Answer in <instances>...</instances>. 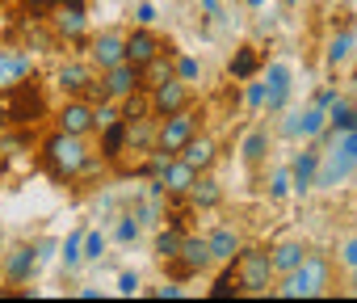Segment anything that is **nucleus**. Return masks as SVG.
I'll list each match as a JSON object with an SVG mask.
<instances>
[{"label":"nucleus","instance_id":"nucleus-1","mask_svg":"<svg viewBox=\"0 0 357 303\" xmlns=\"http://www.w3.org/2000/svg\"><path fill=\"white\" fill-rule=\"evenodd\" d=\"M38 161H43L47 177H55V182H72V177H80V173L89 169V161H93L89 135H68V131L55 126V131L43 139Z\"/></svg>","mask_w":357,"mask_h":303},{"label":"nucleus","instance_id":"nucleus-2","mask_svg":"<svg viewBox=\"0 0 357 303\" xmlns=\"http://www.w3.org/2000/svg\"><path fill=\"white\" fill-rule=\"evenodd\" d=\"M328 282H332V265H328V257L307 253L303 265H298L294 274L278 278L273 295H282V299H315V295H328Z\"/></svg>","mask_w":357,"mask_h":303},{"label":"nucleus","instance_id":"nucleus-3","mask_svg":"<svg viewBox=\"0 0 357 303\" xmlns=\"http://www.w3.org/2000/svg\"><path fill=\"white\" fill-rule=\"evenodd\" d=\"M236 282H240V295H269L273 282H278L273 257L265 249H240V257H236Z\"/></svg>","mask_w":357,"mask_h":303},{"label":"nucleus","instance_id":"nucleus-4","mask_svg":"<svg viewBox=\"0 0 357 303\" xmlns=\"http://www.w3.org/2000/svg\"><path fill=\"white\" fill-rule=\"evenodd\" d=\"M211 261H215V257H211V240L198 236V232H185L181 253H176L172 261H164V265H168V274H172L176 282H190V278H198Z\"/></svg>","mask_w":357,"mask_h":303},{"label":"nucleus","instance_id":"nucleus-5","mask_svg":"<svg viewBox=\"0 0 357 303\" xmlns=\"http://www.w3.org/2000/svg\"><path fill=\"white\" fill-rule=\"evenodd\" d=\"M198 135V114L185 105V110H176V114H164L160 126H155V147L168 152V156H176L190 139Z\"/></svg>","mask_w":357,"mask_h":303},{"label":"nucleus","instance_id":"nucleus-6","mask_svg":"<svg viewBox=\"0 0 357 303\" xmlns=\"http://www.w3.org/2000/svg\"><path fill=\"white\" fill-rule=\"evenodd\" d=\"M9 93V110H13V126H30L47 114V101H43V89H38V76H26L17 84L5 89Z\"/></svg>","mask_w":357,"mask_h":303},{"label":"nucleus","instance_id":"nucleus-7","mask_svg":"<svg viewBox=\"0 0 357 303\" xmlns=\"http://www.w3.org/2000/svg\"><path fill=\"white\" fill-rule=\"evenodd\" d=\"M147 93H151V114H155V118L185 110V105H190V97H194V93H190V80H181V76L160 80V84H151Z\"/></svg>","mask_w":357,"mask_h":303},{"label":"nucleus","instance_id":"nucleus-8","mask_svg":"<svg viewBox=\"0 0 357 303\" xmlns=\"http://www.w3.org/2000/svg\"><path fill=\"white\" fill-rule=\"evenodd\" d=\"M101 89H105V97H109V101H126L130 93H139V89H143V68L126 59V64H118V68L101 72Z\"/></svg>","mask_w":357,"mask_h":303},{"label":"nucleus","instance_id":"nucleus-9","mask_svg":"<svg viewBox=\"0 0 357 303\" xmlns=\"http://www.w3.org/2000/svg\"><path fill=\"white\" fill-rule=\"evenodd\" d=\"M55 126L68 131V135H93L97 131V114H93V101L89 97H68L63 110L55 114Z\"/></svg>","mask_w":357,"mask_h":303},{"label":"nucleus","instance_id":"nucleus-10","mask_svg":"<svg viewBox=\"0 0 357 303\" xmlns=\"http://www.w3.org/2000/svg\"><path fill=\"white\" fill-rule=\"evenodd\" d=\"M332 122H328V110L324 105H307V110H294V114H286V122H282V131L290 135V139H319L324 131H328Z\"/></svg>","mask_w":357,"mask_h":303},{"label":"nucleus","instance_id":"nucleus-11","mask_svg":"<svg viewBox=\"0 0 357 303\" xmlns=\"http://www.w3.org/2000/svg\"><path fill=\"white\" fill-rule=\"evenodd\" d=\"M89 59H93L97 72H109V68L126 64V34H118V30L97 34V38L89 43Z\"/></svg>","mask_w":357,"mask_h":303},{"label":"nucleus","instance_id":"nucleus-12","mask_svg":"<svg viewBox=\"0 0 357 303\" xmlns=\"http://www.w3.org/2000/svg\"><path fill=\"white\" fill-rule=\"evenodd\" d=\"M51 30H55V38H63V43H84V34H89L84 5H55V9H51Z\"/></svg>","mask_w":357,"mask_h":303},{"label":"nucleus","instance_id":"nucleus-13","mask_svg":"<svg viewBox=\"0 0 357 303\" xmlns=\"http://www.w3.org/2000/svg\"><path fill=\"white\" fill-rule=\"evenodd\" d=\"M34 269H38V249H34V244H13V249L5 253V265H0V274H5L9 286L30 282Z\"/></svg>","mask_w":357,"mask_h":303},{"label":"nucleus","instance_id":"nucleus-14","mask_svg":"<svg viewBox=\"0 0 357 303\" xmlns=\"http://www.w3.org/2000/svg\"><path fill=\"white\" fill-rule=\"evenodd\" d=\"M353 169H357V161H349L340 147H328L319 161V173H315V190H336L340 182H349Z\"/></svg>","mask_w":357,"mask_h":303},{"label":"nucleus","instance_id":"nucleus-15","mask_svg":"<svg viewBox=\"0 0 357 303\" xmlns=\"http://www.w3.org/2000/svg\"><path fill=\"white\" fill-rule=\"evenodd\" d=\"M97 68H93V59H68L63 68H59V89L68 93V97H84L93 84H97V76H93Z\"/></svg>","mask_w":357,"mask_h":303},{"label":"nucleus","instance_id":"nucleus-16","mask_svg":"<svg viewBox=\"0 0 357 303\" xmlns=\"http://www.w3.org/2000/svg\"><path fill=\"white\" fill-rule=\"evenodd\" d=\"M194 182H198V169H190L181 156H172L155 186H160V194H168V198H185V194L194 190Z\"/></svg>","mask_w":357,"mask_h":303},{"label":"nucleus","instance_id":"nucleus-17","mask_svg":"<svg viewBox=\"0 0 357 303\" xmlns=\"http://www.w3.org/2000/svg\"><path fill=\"white\" fill-rule=\"evenodd\" d=\"M155 55H164V47H160V38L151 34V26H135V30L126 34V59L139 64V68H147Z\"/></svg>","mask_w":357,"mask_h":303},{"label":"nucleus","instance_id":"nucleus-18","mask_svg":"<svg viewBox=\"0 0 357 303\" xmlns=\"http://www.w3.org/2000/svg\"><path fill=\"white\" fill-rule=\"evenodd\" d=\"M190 169H198V173H211L215 169V161H219V143L211 139V135H194L181 152H176Z\"/></svg>","mask_w":357,"mask_h":303},{"label":"nucleus","instance_id":"nucleus-19","mask_svg":"<svg viewBox=\"0 0 357 303\" xmlns=\"http://www.w3.org/2000/svg\"><path fill=\"white\" fill-rule=\"evenodd\" d=\"M30 72H34L30 51H22V47H0V89H9V84L26 80Z\"/></svg>","mask_w":357,"mask_h":303},{"label":"nucleus","instance_id":"nucleus-20","mask_svg":"<svg viewBox=\"0 0 357 303\" xmlns=\"http://www.w3.org/2000/svg\"><path fill=\"white\" fill-rule=\"evenodd\" d=\"M319 161H324V152H319V147H303V152H298V161L290 165V173H294V190H298V194H311V190H315Z\"/></svg>","mask_w":357,"mask_h":303},{"label":"nucleus","instance_id":"nucleus-21","mask_svg":"<svg viewBox=\"0 0 357 303\" xmlns=\"http://www.w3.org/2000/svg\"><path fill=\"white\" fill-rule=\"evenodd\" d=\"M265 110L269 114H282L286 101H290V68L286 64H269V84H265Z\"/></svg>","mask_w":357,"mask_h":303},{"label":"nucleus","instance_id":"nucleus-22","mask_svg":"<svg viewBox=\"0 0 357 303\" xmlns=\"http://www.w3.org/2000/svg\"><path fill=\"white\" fill-rule=\"evenodd\" d=\"M261 64H265L261 47L244 43V47H236V55L227 59V76H231V80H252V76L261 72Z\"/></svg>","mask_w":357,"mask_h":303},{"label":"nucleus","instance_id":"nucleus-23","mask_svg":"<svg viewBox=\"0 0 357 303\" xmlns=\"http://www.w3.org/2000/svg\"><path fill=\"white\" fill-rule=\"evenodd\" d=\"M206 240H211V257H215L219 265L236 261V257H240V249H244V240H240V232H236V228H215V232H206Z\"/></svg>","mask_w":357,"mask_h":303},{"label":"nucleus","instance_id":"nucleus-24","mask_svg":"<svg viewBox=\"0 0 357 303\" xmlns=\"http://www.w3.org/2000/svg\"><path fill=\"white\" fill-rule=\"evenodd\" d=\"M269 257H273V269H278V278H286V274H294V269L303 265L307 249H303L298 240H282V244H273V249H269Z\"/></svg>","mask_w":357,"mask_h":303},{"label":"nucleus","instance_id":"nucleus-25","mask_svg":"<svg viewBox=\"0 0 357 303\" xmlns=\"http://www.w3.org/2000/svg\"><path fill=\"white\" fill-rule=\"evenodd\" d=\"M190 202H194L198 211H215V207L223 202V186H219L211 173H198V182H194V190H190Z\"/></svg>","mask_w":357,"mask_h":303},{"label":"nucleus","instance_id":"nucleus-26","mask_svg":"<svg viewBox=\"0 0 357 303\" xmlns=\"http://www.w3.org/2000/svg\"><path fill=\"white\" fill-rule=\"evenodd\" d=\"M126 143H130V139H126V118L114 122V126H105V131H101V161L114 165L122 152H126Z\"/></svg>","mask_w":357,"mask_h":303},{"label":"nucleus","instance_id":"nucleus-27","mask_svg":"<svg viewBox=\"0 0 357 303\" xmlns=\"http://www.w3.org/2000/svg\"><path fill=\"white\" fill-rule=\"evenodd\" d=\"M240 152H244V165H248V169H257V165L269 156V131L252 126V131L244 135V147H240Z\"/></svg>","mask_w":357,"mask_h":303},{"label":"nucleus","instance_id":"nucleus-28","mask_svg":"<svg viewBox=\"0 0 357 303\" xmlns=\"http://www.w3.org/2000/svg\"><path fill=\"white\" fill-rule=\"evenodd\" d=\"M353 30H340V34H332V43H328V51H324V59H328V68H340V64H349V55H353Z\"/></svg>","mask_w":357,"mask_h":303},{"label":"nucleus","instance_id":"nucleus-29","mask_svg":"<svg viewBox=\"0 0 357 303\" xmlns=\"http://www.w3.org/2000/svg\"><path fill=\"white\" fill-rule=\"evenodd\" d=\"M328 122H332L328 131H336V135H344V131H353V126H357V110H353V105H349L344 97H336V105L328 110Z\"/></svg>","mask_w":357,"mask_h":303},{"label":"nucleus","instance_id":"nucleus-30","mask_svg":"<svg viewBox=\"0 0 357 303\" xmlns=\"http://www.w3.org/2000/svg\"><path fill=\"white\" fill-rule=\"evenodd\" d=\"M181 240H185L181 228H164V232L155 236V257H160V261H172L176 253H181Z\"/></svg>","mask_w":357,"mask_h":303},{"label":"nucleus","instance_id":"nucleus-31","mask_svg":"<svg viewBox=\"0 0 357 303\" xmlns=\"http://www.w3.org/2000/svg\"><path fill=\"white\" fill-rule=\"evenodd\" d=\"M59 261H63V269H76V265L84 261V232H72V236L59 244Z\"/></svg>","mask_w":357,"mask_h":303},{"label":"nucleus","instance_id":"nucleus-32","mask_svg":"<svg viewBox=\"0 0 357 303\" xmlns=\"http://www.w3.org/2000/svg\"><path fill=\"white\" fill-rule=\"evenodd\" d=\"M290 190H294V173H290V169H278L273 182H269V202H286Z\"/></svg>","mask_w":357,"mask_h":303},{"label":"nucleus","instance_id":"nucleus-33","mask_svg":"<svg viewBox=\"0 0 357 303\" xmlns=\"http://www.w3.org/2000/svg\"><path fill=\"white\" fill-rule=\"evenodd\" d=\"M211 295H215V299H223V295H240V282H236V261H227V265H223V274L215 278Z\"/></svg>","mask_w":357,"mask_h":303},{"label":"nucleus","instance_id":"nucleus-34","mask_svg":"<svg viewBox=\"0 0 357 303\" xmlns=\"http://www.w3.org/2000/svg\"><path fill=\"white\" fill-rule=\"evenodd\" d=\"M105 249H109V236L105 232H84V261H101L105 257Z\"/></svg>","mask_w":357,"mask_h":303},{"label":"nucleus","instance_id":"nucleus-35","mask_svg":"<svg viewBox=\"0 0 357 303\" xmlns=\"http://www.w3.org/2000/svg\"><path fill=\"white\" fill-rule=\"evenodd\" d=\"M114 240H118V244H135V240H139V215H118Z\"/></svg>","mask_w":357,"mask_h":303},{"label":"nucleus","instance_id":"nucleus-36","mask_svg":"<svg viewBox=\"0 0 357 303\" xmlns=\"http://www.w3.org/2000/svg\"><path fill=\"white\" fill-rule=\"evenodd\" d=\"M336 265L357 269V236H344V240L336 244Z\"/></svg>","mask_w":357,"mask_h":303},{"label":"nucleus","instance_id":"nucleus-37","mask_svg":"<svg viewBox=\"0 0 357 303\" xmlns=\"http://www.w3.org/2000/svg\"><path fill=\"white\" fill-rule=\"evenodd\" d=\"M176 76H181V80H198V64L190 55H176Z\"/></svg>","mask_w":357,"mask_h":303},{"label":"nucleus","instance_id":"nucleus-38","mask_svg":"<svg viewBox=\"0 0 357 303\" xmlns=\"http://www.w3.org/2000/svg\"><path fill=\"white\" fill-rule=\"evenodd\" d=\"M265 93H269V89H265V84H257V76H252V80H248L244 101H248V105H265Z\"/></svg>","mask_w":357,"mask_h":303},{"label":"nucleus","instance_id":"nucleus-39","mask_svg":"<svg viewBox=\"0 0 357 303\" xmlns=\"http://www.w3.org/2000/svg\"><path fill=\"white\" fill-rule=\"evenodd\" d=\"M139 286H143V282H139V274H130V269H126V274H118V290H122V295H139Z\"/></svg>","mask_w":357,"mask_h":303},{"label":"nucleus","instance_id":"nucleus-40","mask_svg":"<svg viewBox=\"0 0 357 303\" xmlns=\"http://www.w3.org/2000/svg\"><path fill=\"white\" fill-rule=\"evenodd\" d=\"M13 126V110H9V93L0 89V131H9Z\"/></svg>","mask_w":357,"mask_h":303},{"label":"nucleus","instance_id":"nucleus-41","mask_svg":"<svg viewBox=\"0 0 357 303\" xmlns=\"http://www.w3.org/2000/svg\"><path fill=\"white\" fill-rule=\"evenodd\" d=\"M151 22H155V9L147 5V0H143V5L135 9V26H151Z\"/></svg>","mask_w":357,"mask_h":303},{"label":"nucleus","instance_id":"nucleus-42","mask_svg":"<svg viewBox=\"0 0 357 303\" xmlns=\"http://www.w3.org/2000/svg\"><path fill=\"white\" fill-rule=\"evenodd\" d=\"M34 249H38V265H43V261H51V257H55V240H38V244H34Z\"/></svg>","mask_w":357,"mask_h":303},{"label":"nucleus","instance_id":"nucleus-43","mask_svg":"<svg viewBox=\"0 0 357 303\" xmlns=\"http://www.w3.org/2000/svg\"><path fill=\"white\" fill-rule=\"evenodd\" d=\"M336 97H340L336 89H324V93L315 97V105H324V110H332V105H336Z\"/></svg>","mask_w":357,"mask_h":303},{"label":"nucleus","instance_id":"nucleus-44","mask_svg":"<svg viewBox=\"0 0 357 303\" xmlns=\"http://www.w3.org/2000/svg\"><path fill=\"white\" fill-rule=\"evenodd\" d=\"M155 295H160V299H181V286H176V282H168V286H160Z\"/></svg>","mask_w":357,"mask_h":303},{"label":"nucleus","instance_id":"nucleus-45","mask_svg":"<svg viewBox=\"0 0 357 303\" xmlns=\"http://www.w3.org/2000/svg\"><path fill=\"white\" fill-rule=\"evenodd\" d=\"M72 295H80V299H97V295H101V290H97V286H76V290H72Z\"/></svg>","mask_w":357,"mask_h":303},{"label":"nucleus","instance_id":"nucleus-46","mask_svg":"<svg viewBox=\"0 0 357 303\" xmlns=\"http://www.w3.org/2000/svg\"><path fill=\"white\" fill-rule=\"evenodd\" d=\"M202 9H206V17H215L219 13V0H202Z\"/></svg>","mask_w":357,"mask_h":303},{"label":"nucleus","instance_id":"nucleus-47","mask_svg":"<svg viewBox=\"0 0 357 303\" xmlns=\"http://www.w3.org/2000/svg\"><path fill=\"white\" fill-rule=\"evenodd\" d=\"M244 5H248V9H265V5H269V0H244Z\"/></svg>","mask_w":357,"mask_h":303},{"label":"nucleus","instance_id":"nucleus-48","mask_svg":"<svg viewBox=\"0 0 357 303\" xmlns=\"http://www.w3.org/2000/svg\"><path fill=\"white\" fill-rule=\"evenodd\" d=\"M55 5H84V0H55Z\"/></svg>","mask_w":357,"mask_h":303},{"label":"nucleus","instance_id":"nucleus-49","mask_svg":"<svg viewBox=\"0 0 357 303\" xmlns=\"http://www.w3.org/2000/svg\"><path fill=\"white\" fill-rule=\"evenodd\" d=\"M282 5H286V9H294V5H303V0H282Z\"/></svg>","mask_w":357,"mask_h":303},{"label":"nucleus","instance_id":"nucleus-50","mask_svg":"<svg viewBox=\"0 0 357 303\" xmlns=\"http://www.w3.org/2000/svg\"><path fill=\"white\" fill-rule=\"evenodd\" d=\"M349 278H353V286H357V269H349Z\"/></svg>","mask_w":357,"mask_h":303}]
</instances>
